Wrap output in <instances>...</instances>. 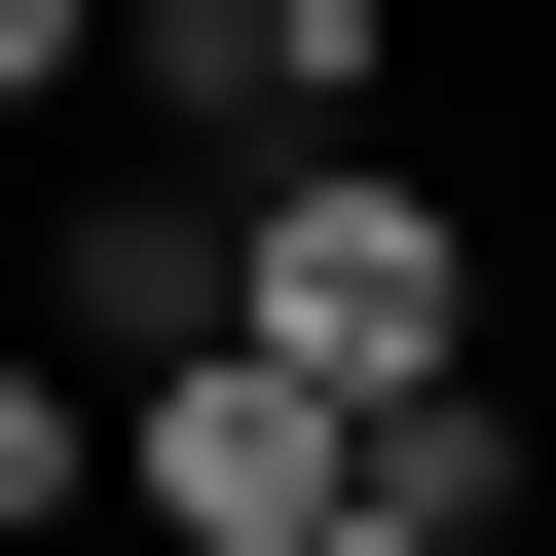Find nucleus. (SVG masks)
Instances as JSON below:
<instances>
[{
  "label": "nucleus",
  "mask_w": 556,
  "mask_h": 556,
  "mask_svg": "<svg viewBox=\"0 0 556 556\" xmlns=\"http://www.w3.org/2000/svg\"><path fill=\"white\" fill-rule=\"evenodd\" d=\"M112 556H371V408L260 371V334L112 371Z\"/></svg>",
  "instance_id": "nucleus-1"
},
{
  "label": "nucleus",
  "mask_w": 556,
  "mask_h": 556,
  "mask_svg": "<svg viewBox=\"0 0 556 556\" xmlns=\"http://www.w3.org/2000/svg\"><path fill=\"white\" fill-rule=\"evenodd\" d=\"M260 371L445 408V371H482V223H445L408 149H298V186H260Z\"/></svg>",
  "instance_id": "nucleus-2"
},
{
  "label": "nucleus",
  "mask_w": 556,
  "mask_h": 556,
  "mask_svg": "<svg viewBox=\"0 0 556 556\" xmlns=\"http://www.w3.org/2000/svg\"><path fill=\"white\" fill-rule=\"evenodd\" d=\"M149 149L186 186H298V149H371V75H408V0H149Z\"/></svg>",
  "instance_id": "nucleus-3"
},
{
  "label": "nucleus",
  "mask_w": 556,
  "mask_h": 556,
  "mask_svg": "<svg viewBox=\"0 0 556 556\" xmlns=\"http://www.w3.org/2000/svg\"><path fill=\"white\" fill-rule=\"evenodd\" d=\"M38 334H75V371H186V334H260V186H186V149H149L112 223H38Z\"/></svg>",
  "instance_id": "nucleus-4"
},
{
  "label": "nucleus",
  "mask_w": 556,
  "mask_h": 556,
  "mask_svg": "<svg viewBox=\"0 0 556 556\" xmlns=\"http://www.w3.org/2000/svg\"><path fill=\"white\" fill-rule=\"evenodd\" d=\"M371 556H519V408H482V371L371 408Z\"/></svg>",
  "instance_id": "nucleus-5"
},
{
  "label": "nucleus",
  "mask_w": 556,
  "mask_h": 556,
  "mask_svg": "<svg viewBox=\"0 0 556 556\" xmlns=\"http://www.w3.org/2000/svg\"><path fill=\"white\" fill-rule=\"evenodd\" d=\"M75 519H112V371H75V334H0V556H75Z\"/></svg>",
  "instance_id": "nucleus-6"
},
{
  "label": "nucleus",
  "mask_w": 556,
  "mask_h": 556,
  "mask_svg": "<svg viewBox=\"0 0 556 556\" xmlns=\"http://www.w3.org/2000/svg\"><path fill=\"white\" fill-rule=\"evenodd\" d=\"M75 75H112V0H0V112H75Z\"/></svg>",
  "instance_id": "nucleus-7"
},
{
  "label": "nucleus",
  "mask_w": 556,
  "mask_h": 556,
  "mask_svg": "<svg viewBox=\"0 0 556 556\" xmlns=\"http://www.w3.org/2000/svg\"><path fill=\"white\" fill-rule=\"evenodd\" d=\"M112 38H149V0H112Z\"/></svg>",
  "instance_id": "nucleus-8"
}]
</instances>
